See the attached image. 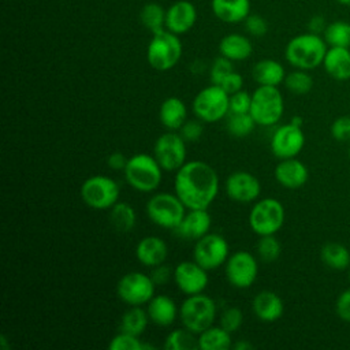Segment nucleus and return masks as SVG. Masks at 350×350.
I'll use <instances>...</instances> for the list:
<instances>
[{
	"mask_svg": "<svg viewBox=\"0 0 350 350\" xmlns=\"http://www.w3.org/2000/svg\"><path fill=\"white\" fill-rule=\"evenodd\" d=\"M219 86L223 88L228 94H232V93H235V92L242 89V86H243V77L234 70V71H231L230 74H227L223 78V81L219 83Z\"/></svg>",
	"mask_w": 350,
	"mask_h": 350,
	"instance_id": "de8ad7c7",
	"label": "nucleus"
},
{
	"mask_svg": "<svg viewBox=\"0 0 350 350\" xmlns=\"http://www.w3.org/2000/svg\"><path fill=\"white\" fill-rule=\"evenodd\" d=\"M349 282H350V271H349Z\"/></svg>",
	"mask_w": 350,
	"mask_h": 350,
	"instance_id": "4d7b16f0",
	"label": "nucleus"
},
{
	"mask_svg": "<svg viewBox=\"0 0 350 350\" xmlns=\"http://www.w3.org/2000/svg\"><path fill=\"white\" fill-rule=\"evenodd\" d=\"M243 323V313L237 306L226 308L219 317V324L228 332H237Z\"/></svg>",
	"mask_w": 350,
	"mask_h": 350,
	"instance_id": "58836bf2",
	"label": "nucleus"
},
{
	"mask_svg": "<svg viewBox=\"0 0 350 350\" xmlns=\"http://www.w3.org/2000/svg\"><path fill=\"white\" fill-rule=\"evenodd\" d=\"M216 314L217 305L215 299L204 293L186 295L179 306V320L182 325L197 335L213 325Z\"/></svg>",
	"mask_w": 350,
	"mask_h": 350,
	"instance_id": "20e7f679",
	"label": "nucleus"
},
{
	"mask_svg": "<svg viewBox=\"0 0 350 350\" xmlns=\"http://www.w3.org/2000/svg\"><path fill=\"white\" fill-rule=\"evenodd\" d=\"M335 312L342 321L350 323V288L343 290L335 302Z\"/></svg>",
	"mask_w": 350,
	"mask_h": 350,
	"instance_id": "49530a36",
	"label": "nucleus"
},
{
	"mask_svg": "<svg viewBox=\"0 0 350 350\" xmlns=\"http://www.w3.org/2000/svg\"><path fill=\"white\" fill-rule=\"evenodd\" d=\"M335 1L342 5H350V0H335Z\"/></svg>",
	"mask_w": 350,
	"mask_h": 350,
	"instance_id": "5fc2aeb1",
	"label": "nucleus"
},
{
	"mask_svg": "<svg viewBox=\"0 0 350 350\" xmlns=\"http://www.w3.org/2000/svg\"><path fill=\"white\" fill-rule=\"evenodd\" d=\"M230 256L227 239L216 232H208L196 241L193 247V260L205 269L212 271L226 264Z\"/></svg>",
	"mask_w": 350,
	"mask_h": 350,
	"instance_id": "ddd939ff",
	"label": "nucleus"
},
{
	"mask_svg": "<svg viewBox=\"0 0 350 350\" xmlns=\"http://www.w3.org/2000/svg\"><path fill=\"white\" fill-rule=\"evenodd\" d=\"M320 258L331 269L343 271L350 267V252L339 242H327L320 250Z\"/></svg>",
	"mask_w": 350,
	"mask_h": 350,
	"instance_id": "7c9ffc66",
	"label": "nucleus"
},
{
	"mask_svg": "<svg viewBox=\"0 0 350 350\" xmlns=\"http://www.w3.org/2000/svg\"><path fill=\"white\" fill-rule=\"evenodd\" d=\"M145 211L148 219L157 227L175 230L185 217L187 208L175 193L161 191L148 200Z\"/></svg>",
	"mask_w": 350,
	"mask_h": 350,
	"instance_id": "423d86ee",
	"label": "nucleus"
},
{
	"mask_svg": "<svg viewBox=\"0 0 350 350\" xmlns=\"http://www.w3.org/2000/svg\"><path fill=\"white\" fill-rule=\"evenodd\" d=\"M286 70L283 64L273 59H262L254 63L252 67V77L258 85L279 86L286 78Z\"/></svg>",
	"mask_w": 350,
	"mask_h": 350,
	"instance_id": "cd10ccee",
	"label": "nucleus"
},
{
	"mask_svg": "<svg viewBox=\"0 0 350 350\" xmlns=\"http://www.w3.org/2000/svg\"><path fill=\"white\" fill-rule=\"evenodd\" d=\"M212 12L226 23H238L250 15V0H212Z\"/></svg>",
	"mask_w": 350,
	"mask_h": 350,
	"instance_id": "a878e982",
	"label": "nucleus"
},
{
	"mask_svg": "<svg viewBox=\"0 0 350 350\" xmlns=\"http://www.w3.org/2000/svg\"><path fill=\"white\" fill-rule=\"evenodd\" d=\"M159 120L170 131H179L187 120V107L179 97H167L159 108Z\"/></svg>",
	"mask_w": 350,
	"mask_h": 350,
	"instance_id": "393cba45",
	"label": "nucleus"
},
{
	"mask_svg": "<svg viewBox=\"0 0 350 350\" xmlns=\"http://www.w3.org/2000/svg\"><path fill=\"white\" fill-rule=\"evenodd\" d=\"M172 276H174V271H171V268L168 265H165L164 262L153 267L152 272H150V278L156 286L167 284Z\"/></svg>",
	"mask_w": 350,
	"mask_h": 350,
	"instance_id": "09e8293b",
	"label": "nucleus"
},
{
	"mask_svg": "<svg viewBox=\"0 0 350 350\" xmlns=\"http://www.w3.org/2000/svg\"><path fill=\"white\" fill-rule=\"evenodd\" d=\"M156 284L150 275L139 271L124 273L116 284V294L129 306H142L154 297Z\"/></svg>",
	"mask_w": 350,
	"mask_h": 350,
	"instance_id": "9b49d317",
	"label": "nucleus"
},
{
	"mask_svg": "<svg viewBox=\"0 0 350 350\" xmlns=\"http://www.w3.org/2000/svg\"><path fill=\"white\" fill-rule=\"evenodd\" d=\"M172 279L178 290L185 295L204 293L209 283L208 269H205L194 260L180 261L174 269Z\"/></svg>",
	"mask_w": 350,
	"mask_h": 350,
	"instance_id": "dca6fc26",
	"label": "nucleus"
},
{
	"mask_svg": "<svg viewBox=\"0 0 350 350\" xmlns=\"http://www.w3.org/2000/svg\"><path fill=\"white\" fill-rule=\"evenodd\" d=\"M197 21L196 5L189 0H178L167 8L165 29L175 34L187 33Z\"/></svg>",
	"mask_w": 350,
	"mask_h": 350,
	"instance_id": "6ab92c4d",
	"label": "nucleus"
},
{
	"mask_svg": "<svg viewBox=\"0 0 350 350\" xmlns=\"http://www.w3.org/2000/svg\"><path fill=\"white\" fill-rule=\"evenodd\" d=\"M224 275L232 287L239 290L249 288L258 275L257 258L247 250L234 252L224 264Z\"/></svg>",
	"mask_w": 350,
	"mask_h": 350,
	"instance_id": "4468645a",
	"label": "nucleus"
},
{
	"mask_svg": "<svg viewBox=\"0 0 350 350\" xmlns=\"http://www.w3.org/2000/svg\"><path fill=\"white\" fill-rule=\"evenodd\" d=\"M204 133V127L201 124L200 119L194 120H186L185 124L179 129V134L183 137L186 142H196L201 138Z\"/></svg>",
	"mask_w": 350,
	"mask_h": 350,
	"instance_id": "c03bdc74",
	"label": "nucleus"
},
{
	"mask_svg": "<svg viewBox=\"0 0 350 350\" xmlns=\"http://www.w3.org/2000/svg\"><path fill=\"white\" fill-rule=\"evenodd\" d=\"M323 67L335 81L350 79V49L345 46H329L324 56Z\"/></svg>",
	"mask_w": 350,
	"mask_h": 350,
	"instance_id": "b1692460",
	"label": "nucleus"
},
{
	"mask_svg": "<svg viewBox=\"0 0 350 350\" xmlns=\"http://www.w3.org/2000/svg\"><path fill=\"white\" fill-rule=\"evenodd\" d=\"M329 133L338 142H350V115L336 118L329 127Z\"/></svg>",
	"mask_w": 350,
	"mask_h": 350,
	"instance_id": "79ce46f5",
	"label": "nucleus"
},
{
	"mask_svg": "<svg viewBox=\"0 0 350 350\" xmlns=\"http://www.w3.org/2000/svg\"><path fill=\"white\" fill-rule=\"evenodd\" d=\"M252 309L254 316L264 323L278 321L284 313L283 299L271 290H262L253 297Z\"/></svg>",
	"mask_w": 350,
	"mask_h": 350,
	"instance_id": "4be33fe9",
	"label": "nucleus"
},
{
	"mask_svg": "<svg viewBox=\"0 0 350 350\" xmlns=\"http://www.w3.org/2000/svg\"><path fill=\"white\" fill-rule=\"evenodd\" d=\"M257 254L264 262H273L279 258L282 245L275 235H262L256 245Z\"/></svg>",
	"mask_w": 350,
	"mask_h": 350,
	"instance_id": "4c0bfd02",
	"label": "nucleus"
},
{
	"mask_svg": "<svg viewBox=\"0 0 350 350\" xmlns=\"http://www.w3.org/2000/svg\"><path fill=\"white\" fill-rule=\"evenodd\" d=\"M167 350H197L198 347V335L186 327L172 329L163 345Z\"/></svg>",
	"mask_w": 350,
	"mask_h": 350,
	"instance_id": "473e14b6",
	"label": "nucleus"
},
{
	"mask_svg": "<svg viewBox=\"0 0 350 350\" xmlns=\"http://www.w3.org/2000/svg\"><path fill=\"white\" fill-rule=\"evenodd\" d=\"M211 226L212 217L208 209H187L175 231L183 239L197 241L209 232Z\"/></svg>",
	"mask_w": 350,
	"mask_h": 350,
	"instance_id": "aec40b11",
	"label": "nucleus"
},
{
	"mask_svg": "<svg viewBox=\"0 0 350 350\" xmlns=\"http://www.w3.org/2000/svg\"><path fill=\"white\" fill-rule=\"evenodd\" d=\"M323 38L329 46L350 48V23L346 21L328 23L323 30Z\"/></svg>",
	"mask_w": 350,
	"mask_h": 350,
	"instance_id": "f704fd0d",
	"label": "nucleus"
},
{
	"mask_svg": "<svg viewBox=\"0 0 350 350\" xmlns=\"http://www.w3.org/2000/svg\"><path fill=\"white\" fill-rule=\"evenodd\" d=\"M108 219L115 231L126 234L135 227L137 212L131 204L126 201H118L112 208H109Z\"/></svg>",
	"mask_w": 350,
	"mask_h": 350,
	"instance_id": "c85d7f7f",
	"label": "nucleus"
},
{
	"mask_svg": "<svg viewBox=\"0 0 350 350\" xmlns=\"http://www.w3.org/2000/svg\"><path fill=\"white\" fill-rule=\"evenodd\" d=\"M165 14L159 3H146L139 11V21L153 34L165 29Z\"/></svg>",
	"mask_w": 350,
	"mask_h": 350,
	"instance_id": "72a5a7b5",
	"label": "nucleus"
},
{
	"mask_svg": "<svg viewBox=\"0 0 350 350\" xmlns=\"http://www.w3.org/2000/svg\"><path fill=\"white\" fill-rule=\"evenodd\" d=\"M290 122L294 123V124H297V126H301V127H302V118H301V116H293Z\"/></svg>",
	"mask_w": 350,
	"mask_h": 350,
	"instance_id": "864d4df0",
	"label": "nucleus"
},
{
	"mask_svg": "<svg viewBox=\"0 0 350 350\" xmlns=\"http://www.w3.org/2000/svg\"><path fill=\"white\" fill-rule=\"evenodd\" d=\"M273 175L276 182L290 190L301 189L309 179V170L308 167L298 160L297 157H290V159H282L275 170Z\"/></svg>",
	"mask_w": 350,
	"mask_h": 350,
	"instance_id": "a211bd4d",
	"label": "nucleus"
},
{
	"mask_svg": "<svg viewBox=\"0 0 350 350\" xmlns=\"http://www.w3.org/2000/svg\"><path fill=\"white\" fill-rule=\"evenodd\" d=\"M146 312L149 320L157 327H170L179 317V306L165 294L154 295L148 302Z\"/></svg>",
	"mask_w": 350,
	"mask_h": 350,
	"instance_id": "5701e85b",
	"label": "nucleus"
},
{
	"mask_svg": "<svg viewBox=\"0 0 350 350\" xmlns=\"http://www.w3.org/2000/svg\"><path fill=\"white\" fill-rule=\"evenodd\" d=\"M142 342L139 336L119 331L108 343V349L111 350H142Z\"/></svg>",
	"mask_w": 350,
	"mask_h": 350,
	"instance_id": "ea45409f",
	"label": "nucleus"
},
{
	"mask_svg": "<svg viewBox=\"0 0 350 350\" xmlns=\"http://www.w3.org/2000/svg\"><path fill=\"white\" fill-rule=\"evenodd\" d=\"M245 27H246L247 33L254 36V37H261V36H264L268 31L267 21L262 16L256 15V14L249 15L245 19Z\"/></svg>",
	"mask_w": 350,
	"mask_h": 350,
	"instance_id": "a18cd8bd",
	"label": "nucleus"
},
{
	"mask_svg": "<svg viewBox=\"0 0 350 350\" xmlns=\"http://www.w3.org/2000/svg\"><path fill=\"white\" fill-rule=\"evenodd\" d=\"M149 316L142 306H130L120 317V324H119V331L141 336L149 323Z\"/></svg>",
	"mask_w": 350,
	"mask_h": 350,
	"instance_id": "2f4dec72",
	"label": "nucleus"
},
{
	"mask_svg": "<svg viewBox=\"0 0 350 350\" xmlns=\"http://www.w3.org/2000/svg\"><path fill=\"white\" fill-rule=\"evenodd\" d=\"M79 194L85 205L96 211L112 208L120 196L119 183L107 175L98 174L86 178L79 189Z\"/></svg>",
	"mask_w": 350,
	"mask_h": 350,
	"instance_id": "9d476101",
	"label": "nucleus"
},
{
	"mask_svg": "<svg viewBox=\"0 0 350 350\" xmlns=\"http://www.w3.org/2000/svg\"><path fill=\"white\" fill-rule=\"evenodd\" d=\"M232 349L234 350H250V349H253V345L250 342L242 339V340H238L235 345H232Z\"/></svg>",
	"mask_w": 350,
	"mask_h": 350,
	"instance_id": "3c124183",
	"label": "nucleus"
},
{
	"mask_svg": "<svg viewBox=\"0 0 350 350\" xmlns=\"http://www.w3.org/2000/svg\"><path fill=\"white\" fill-rule=\"evenodd\" d=\"M163 168L153 154L137 153L129 157L123 170L126 182L139 193H153L163 179Z\"/></svg>",
	"mask_w": 350,
	"mask_h": 350,
	"instance_id": "7ed1b4c3",
	"label": "nucleus"
},
{
	"mask_svg": "<svg viewBox=\"0 0 350 350\" xmlns=\"http://www.w3.org/2000/svg\"><path fill=\"white\" fill-rule=\"evenodd\" d=\"M286 211L283 204L273 197L254 201L249 212V227L258 237L275 235L284 224Z\"/></svg>",
	"mask_w": 350,
	"mask_h": 350,
	"instance_id": "6e6552de",
	"label": "nucleus"
},
{
	"mask_svg": "<svg viewBox=\"0 0 350 350\" xmlns=\"http://www.w3.org/2000/svg\"><path fill=\"white\" fill-rule=\"evenodd\" d=\"M182 56V42L178 34L164 29L152 34L146 48V60L156 71L174 68Z\"/></svg>",
	"mask_w": 350,
	"mask_h": 350,
	"instance_id": "39448f33",
	"label": "nucleus"
},
{
	"mask_svg": "<svg viewBox=\"0 0 350 350\" xmlns=\"http://www.w3.org/2000/svg\"><path fill=\"white\" fill-rule=\"evenodd\" d=\"M271 152L279 160L297 157L305 146V134L301 126L286 123L279 126L271 135Z\"/></svg>",
	"mask_w": 350,
	"mask_h": 350,
	"instance_id": "2eb2a0df",
	"label": "nucleus"
},
{
	"mask_svg": "<svg viewBox=\"0 0 350 350\" xmlns=\"http://www.w3.org/2000/svg\"><path fill=\"white\" fill-rule=\"evenodd\" d=\"M231 71H234V67H232V62L228 60L227 57L224 56H219L213 60L212 66H211V70H209V75H211V82L215 83V85H219L223 78L230 74Z\"/></svg>",
	"mask_w": 350,
	"mask_h": 350,
	"instance_id": "a19ab883",
	"label": "nucleus"
},
{
	"mask_svg": "<svg viewBox=\"0 0 350 350\" xmlns=\"http://www.w3.org/2000/svg\"><path fill=\"white\" fill-rule=\"evenodd\" d=\"M0 347L3 349V350H8V342H7V336L3 334V335H0Z\"/></svg>",
	"mask_w": 350,
	"mask_h": 350,
	"instance_id": "603ef678",
	"label": "nucleus"
},
{
	"mask_svg": "<svg viewBox=\"0 0 350 350\" xmlns=\"http://www.w3.org/2000/svg\"><path fill=\"white\" fill-rule=\"evenodd\" d=\"M252 105V94L246 90H238L230 94V112L231 113H247Z\"/></svg>",
	"mask_w": 350,
	"mask_h": 350,
	"instance_id": "37998d69",
	"label": "nucleus"
},
{
	"mask_svg": "<svg viewBox=\"0 0 350 350\" xmlns=\"http://www.w3.org/2000/svg\"><path fill=\"white\" fill-rule=\"evenodd\" d=\"M327 49L324 38L317 33L309 31L298 34L287 42L284 57L294 68L309 71L323 64Z\"/></svg>",
	"mask_w": 350,
	"mask_h": 350,
	"instance_id": "f03ea898",
	"label": "nucleus"
},
{
	"mask_svg": "<svg viewBox=\"0 0 350 350\" xmlns=\"http://www.w3.org/2000/svg\"><path fill=\"white\" fill-rule=\"evenodd\" d=\"M174 193L187 209H208L219 194V175L206 161H186L175 171Z\"/></svg>",
	"mask_w": 350,
	"mask_h": 350,
	"instance_id": "f257e3e1",
	"label": "nucleus"
},
{
	"mask_svg": "<svg viewBox=\"0 0 350 350\" xmlns=\"http://www.w3.org/2000/svg\"><path fill=\"white\" fill-rule=\"evenodd\" d=\"M193 113L204 123H216L230 113V94L219 85L201 89L191 103Z\"/></svg>",
	"mask_w": 350,
	"mask_h": 350,
	"instance_id": "1a4fd4ad",
	"label": "nucleus"
},
{
	"mask_svg": "<svg viewBox=\"0 0 350 350\" xmlns=\"http://www.w3.org/2000/svg\"><path fill=\"white\" fill-rule=\"evenodd\" d=\"M349 159H350V144H349Z\"/></svg>",
	"mask_w": 350,
	"mask_h": 350,
	"instance_id": "6e6d98bb",
	"label": "nucleus"
},
{
	"mask_svg": "<svg viewBox=\"0 0 350 350\" xmlns=\"http://www.w3.org/2000/svg\"><path fill=\"white\" fill-rule=\"evenodd\" d=\"M127 160L129 159L122 152H112L107 157V164L113 171H123L126 164H127Z\"/></svg>",
	"mask_w": 350,
	"mask_h": 350,
	"instance_id": "8fccbe9b",
	"label": "nucleus"
},
{
	"mask_svg": "<svg viewBox=\"0 0 350 350\" xmlns=\"http://www.w3.org/2000/svg\"><path fill=\"white\" fill-rule=\"evenodd\" d=\"M168 256V246L161 237L148 235L139 239L135 246L137 260L148 268H153L165 262Z\"/></svg>",
	"mask_w": 350,
	"mask_h": 350,
	"instance_id": "412c9836",
	"label": "nucleus"
},
{
	"mask_svg": "<svg viewBox=\"0 0 350 350\" xmlns=\"http://www.w3.org/2000/svg\"><path fill=\"white\" fill-rule=\"evenodd\" d=\"M198 347L200 350H227L232 347L231 332L220 324L211 325L198 334Z\"/></svg>",
	"mask_w": 350,
	"mask_h": 350,
	"instance_id": "c756f323",
	"label": "nucleus"
},
{
	"mask_svg": "<svg viewBox=\"0 0 350 350\" xmlns=\"http://www.w3.org/2000/svg\"><path fill=\"white\" fill-rule=\"evenodd\" d=\"M224 190L230 200L241 204H250L258 200L261 183L256 175L249 171H234L224 182Z\"/></svg>",
	"mask_w": 350,
	"mask_h": 350,
	"instance_id": "f3484780",
	"label": "nucleus"
},
{
	"mask_svg": "<svg viewBox=\"0 0 350 350\" xmlns=\"http://www.w3.org/2000/svg\"><path fill=\"white\" fill-rule=\"evenodd\" d=\"M153 156L164 171H178L187 161L186 141L179 133L168 130L154 141Z\"/></svg>",
	"mask_w": 350,
	"mask_h": 350,
	"instance_id": "f8f14e48",
	"label": "nucleus"
},
{
	"mask_svg": "<svg viewBox=\"0 0 350 350\" xmlns=\"http://www.w3.org/2000/svg\"><path fill=\"white\" fill-rule=\"evenodd\" d=\"M286 89L293 93V94H306L312 90L313 88V78L310 77V74L306 70H299L295 68L291 72L286 74V78L283 81Z\"/></svg>",
	"mask_w": 350,
	"mask_h": 350,
	"instance_id": "c9c22d12",
	"label": "nucleus"
},
{
	"mask_svg": "<svg viewBox=\"0 0 350 350\" xmlns=\"http://www.w3.org/2000/svg\"><path fill=\"white\" fill-rule=\"evenodd\" d=\"M284 112V100L278 86L258 85L252 93L249 113L257 126L269 127L276 124Z\"/></svg>",
	"mask_w": 350,
	"mask_h": 350,
	"instance_id": "0eeeda50",
	"label": "nucleus"
},
{
	"mask_svg": "<svg viewBox=\"0 0 350 350\" xmlns=\"http://www.w3.org/2000/svg\"><path fill=\"white\" fill-rule=\"evenodd\" d=\"M256 126L257 124L249 112L247 113H231L230 112L227 115L226 127H227V131L232 137H237V138L247 137L249 134L253 133Z\"/></svg>",
	"mask_w": 350,
	"mask_h": 350,
	"instance_id": "e433bc0d",
	"label": "nucleus"
},
{
	"mask_svg": "<svg viewBox=\"0 0 350 350\" xmlns=\"http://www.w3.org/2000/svg\"><path fill=\"white\" fill-rule=\"evenodd\" d=\"M219 52L231 62H242L250 57L253 45L247 37L239 33H230L220 40Z\"/></svg>",
	"mask_w": 350,
	"mask_h": 350,
	"instance_id": "bb28decb",
	"label": "nucleus"
}]
</instances>
